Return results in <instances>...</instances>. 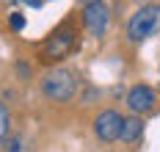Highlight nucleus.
<instances>
[{"mask_svg": "<svg viewBox=\"0 0 160 152\" xmlns=\"http://www.w3.org/2000/svg\"><path fill=\"white\" fill-rule=\"evenodd\" d=\"M42 91H44V97H50L55 102H69L78 94V78L69 69L55 67L42 78Z\"/></svg>", "mask_w": 160, "mask_h": 152, "instance_id": "f257e3e1", "label": "nucleus"}, {"mask_svg": "<svg viewBox=\"0 0 160 152\" xmlns=\"http://www.w3.org/2000/svg\"><path fill=\"white\" fill-rule=\"evenodd\" d=\"M122 124H124V116H122L119 111H102V114L94 119V133H97L99 141L111 144V141H119Z\"/></svg>", "mask_w": 160, "mask_h": 152, "instance_id": "7ed1b4c3", "label": "nucleus"}, {"mask_svg": "<svg viewBox=\"0 0 160 152\" xmlns=\"http://www.w3.org/2000/svg\"><path fill=\"white\" fill-rule=\"evenodd\" d=\"M83 22H86V31L91 36H105L108 31V22H111V11H108V6L105 3H91V6H86V11H83Z\"/></svg>", "mask_w": 160, "mask_h": 152, "instance_id": "39448f33", "label": "nucleus"}, {"mask_svg": "<svg viewBox=\"0 0 160 152\" xmlns=\"http://www.w3.org/2000/svg\"><path fill=\"white\" fill-rule=\"evenodd\" d=\"M25 3H31L33 8H39V6H42V0H25Z\"/></svg>", "mask_w": 160, "mask_h": 152, "instance_id": "f8f14e48", "label": "nucleus"}, {"mask_svg": "<svg viewBox=\"0 0 160 152\" xmlns=\"http://www.w3.org/2000/svg\"><path fill=\"white\" fill-rule=\"evenodd\" d=\"M22 147H25V141H22L19 135H8V141L3 144V149H6V152H22Z\"/></svg>", "mask_w": 160, "mask_h": 152, "instance_id": "1a4fd4ad", "label": "nucleus"}, {"mask_svg": "<svg viewBox=\"0 0 160 152\" xmlns=\"http://www.w3.org/2000/svg\"><path fill=\"white\" fill-rule=\"evenodd\" d=\"M72 47H75V31L61 28V31H55V33H52L47 42H44L42 55H44L47 61H58V58H64V55L72 50Z\"/></svg>", "mask_w": 160, "mask_h": 152, "instance_id": "20e7f679", "label": "nucleus"}, {"mask_svg": "<svg viewBox=\"0 0 160 152\" xmlns=\"http://www.w3.org/2000/svg\"><path fill=\"white\" fill-rule=\"evenodd\" d=\"M80 6H91V3H102V0H78Z\"/></svg>", "mask_w": 160, "mask_h": 152, "instance_id": "9b49d317", "label": "nucleus"}, {"mask_svg": "<svg viewBox=\"0 0 160 152\" xmlns=\"http://www.w3.org/2000/svg\"><path fill=\"white\" fill-rule=\"evenodd\" d=\"M160 33V6L158 3H149L141 6L127 22V36L130 42H146L152 36Z\"/></svg>", "mask_w": 160, "mask_h": 152, "instance_id": "f03ea898", "label": "nucleus"}, {"mask_svg": "<svg viewBox=\"0 0 160 152\" xmlns=\"http://www.w3.org/2000/svg\"><path fill=\"white\" fill-rule=\"evenodd\" d=\"M8 22H11V28H14V31H22V28H25V17H22L19 11H14V14L8 17Z\"/></svg>", "mask_w": 160, "mask_h": 152, "instance_id": "9d476101", "label": "nucleus"}, {"mask_svg": "<svg viewBox=\"0 0 160 152\" xmlns=\"http://www.w3.org/2000/svg\"><path fill=\"white\" fill-rule=\"evenodd\" d=\"M127 108L135 114V116L149 114V111L155 108V91H152V86H146V83L132 86V89L127 91Z\"/></svg>", "mask_w": 160, "mask_h": 152, "instance_id": "423d86ee", "label": "nucleus"}, {"mask_svg": "<svg viewBox=\"0 0 160 152\" xmlns=\"http://www.w3.org/2000/svg\"><path fill=\"white\" fill-rule=\"evenodd\" d=\"M8 135H11V114H8V108L0 102V147L8 141Z\"/></svg>", "mask_w": 160, "mask_h": 152, "instance_id": "6e6552de", "label": "nucleus"}, {"mask_svg": "<svg viewBox=\"0 0 160 152\" xmlns=\"http://www.w3.org/2000/svg\"><path fill=\"white\" fill-rule=\"evenodd\" d=\"M141 133H144V122H141V116H130L124 119V124H122V141H127V144H132V141H138L141 138Z\"/></svg>", "mask_w": 160, "mask_h": 152, "instance_id": "0eeeda50", "label": "nucleus"}]
</instances>
